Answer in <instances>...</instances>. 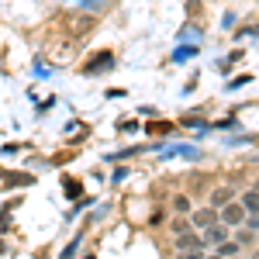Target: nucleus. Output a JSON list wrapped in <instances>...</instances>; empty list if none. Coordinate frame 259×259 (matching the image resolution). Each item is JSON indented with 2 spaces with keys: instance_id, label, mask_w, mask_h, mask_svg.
Here are the masks:
<instances>
[{
  "instance_id": "1",
  "label": "nucleus",
  "mask_w": 259,
  "mask_h": 259,
  "mask_svg": "<svg viewBox=\"0 0 259 259\" xmlns=\"http://www.w3.org/2000/svg\"><path fill=\"white\" fill-rule=\"evenodd\" d=\"M218 221L225 228H239L242 221H245V207H242L239 200H228L225 207H218Z\"/></svg>"
},
{
  "instance_id": "2",
  "label": "nucleus",
  "mask_w": 259,
  "mask_h": 259,
  "mask_svg": "<svg viewBox=\"0 0 259 259\" xmlns=\"http://www.w3.org/2000/svg\"><path fill=\"white\" fill-rule=\"evenodd\" d=\"M187 221H190V228H200V232H204L207 225H214V221H218V211H214V207H197Z\"/></svg>"
},
{
  "instance_id": "3",
  "label": "nucleus",
  "mask_w": 259,
  "mask_h": 259,
  "mask_svg": "<svg viewBox=\"0 0 259 259\" xmlns=\"http://www.w3.org/2000/svg\"><path fill=\"white\" fill-rule=\"evenodd\" d=\"M200 239L211 242V245H221V242L228 239V228H225L221 221H214V225H207V228H204V235H200Z\"/></svg>"
},
{
  "instance_id": "4",
  "label": "nucleus",
  "mask_w": 259,
  "mask_h": 259,
  "mask_svg": "<svg viewBox=\"0 0 259 259\" xmlns=\"http://www.w3.org/2000/svg\"><path fill=\"white\" fill-rule=\"evenodd\" d=\"M228 200H235V190H232V187H214V190H211V204H207V207H214V211H218V207H225Z\"/></svg>"
},
{
  "instance_id": "5",
  "label": "nucleus",
  "mask_w": 259,
  "mask_h": 259,
  "mask_svg": "<svg viewBox=\"0 0 259 259\" xmlns=\"http://www.w3.org/2000/svg\"><path fill=\"white\" fill-rule=\"evenodd\" d=\"M187 249H204V239H200V235H194V232L177 235V252H187Z\"/></svg>"
},
{
  "instance_id": "6",
  "label": "nucleus",
  "mask_w": 259,
  "mask_h": 259,
  "mask_svg": "<svg viewBox=\"0 0 259 259\" xmlns=\"http://www.w3.org/2000/svg\"><path fill=\"white\" fill-rule=\"evenodd\" d=\"M239 204L245 207V214H259V190H256V187H252V190H245Z\"/></svg>"
},
{
  "instance_id": "7",
  "label": "nucleus",
  "mask_w": 259,
  "mask_h": 259,
  "mask_svg": "<svg viewBox=\"0 0 259 259\" xmlns=\"http://www.w3.org/2000/svg\"><path fill=\"white\" fill-rule=\"evenodd\" d=\"M214 249H218V256H221V259H235V256L242 252V245H239V242H228V239L221 242V245H214Z\"/></svg>"
},
{
  "instance_id": "8",
  "label": "nucleus",
  "mask_w": 259,
  "mask_h": 259,
  "mask_svg": "<svg viewBox=\"0 0 259 259\" xmlns=\"http://www.w3.org/2000/svg\"><path fill=\"white\" fill-rule=\"evenodd\" d=\"M169 228H173V235H183V232H190V221L177 218V221H169Z\"/></svg>"
},
{
  "instance_id": "9",
  "label": "nucleus",
  "mask_w": 259,
  "mask_h": 259,
  "mask_svg": "<svg viewBox=\"0 0 259 259\" xmlns=\"http://www.w3.org/2000/svg\"><path fill=\"white\" fill-rule=\"evenodd\" d=\"M177 259H204V249H187V252H177Z\"/></svg>"
},
{
  "instance_id": "10",
  "label": "nucleus",
  "mask_w": 259,
  "mask_h": 259,
  "mask_svg": "<svg viewBox=\"0 0 259 259\" xmlns=\"http://www.w3.org/2000/svg\"><path fill=\"white\" fill-rule=\"evenodd\" d=\"M173 207H177L180 214H187V211H190V200H187V197H183V194H180V197L173 200Z\"/></svg>"
},
{
  "instance_id": "11",
  "label": "nucleus",
  "mask_w": 259,
  "mask_h": 259,
  "mask_svg": "<svg viewBox=\"0 0 259 259\" xmlns=\"http://www.w3.org/2000/svg\"><path fill=\"white\" fill-rule=\"evenodd\" d=\"M242 225H249V232H259V214H245Z\"/></svg>"
},
{
  "instance_id": "12",
  "label": "nucleus",
  "mask_w": 259,
  "mask_h": 259,
  "mask_svg": "<svg viewBox=\"0 0 259 259\" xmlns=\"http://www.w3.org/2000/svg\"><path fill=\"white\" fill-rule=\"evenodd\" d=\"M235 242H239V245H249V242H252V232H239V239H235Z\"/></svg>"
},
{
  "instance_id": "13",
  "label": "nucleus",
  "mask_w": 259,
  "mask_h": 259,
  "mask_svg": "<svg viewBox=\"0 0 259 259\" xmlns=\"http://www.w3.org/2000/svg\"><path fill=\"white\" fill-rule=\"evenodd\" d=\"M204 259H221V256H218V252H214V256H204Z\"/></svg>"
},
{
  "instance_id": "14",
  "label": "nucleus",
  "mask_w": 259,
  "mask_h": 259,
  "mask_svg": "<svg viewBox=\"0 0 259 259\" xmlns=\"http://www.w3.org/2000/svg\"><path fill=\"white\" fill-rule=\"evenodd\" d=\"M256 190H259V180H256Z\"/></svg>"
},
{
  "instance_id": "15",
  "label": "nucleus",
  "mask_w": 259,
  "mask_h": 259,
  "mask_svg": "<svg viewBox=\"0 0 259 259\" xmlns=\"http://www.w3.org/2000/svg\"><path fill=\"white\" fill-rule=\"evenodd\" d=\"M256 259H259V252H256Z\"/></svg>"
}]
</instances>
